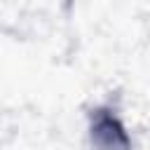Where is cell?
<instances>
[{
	"label": "cell",
	"mask_w": 150,
	"mask_h": 150,
	"mask_svg": "<svg viewBox=\"0 0 150 150\" xmlns=\"http://www.w3.org/2000/svg\"><path fill=\"white\" fill-rule=\"evenodd\" d=\"M89 145L91 150H134L124 122L108 105L89 112Z\"/></svg>",
	"instance_id": "6da1fadb"
}]
</instances>
